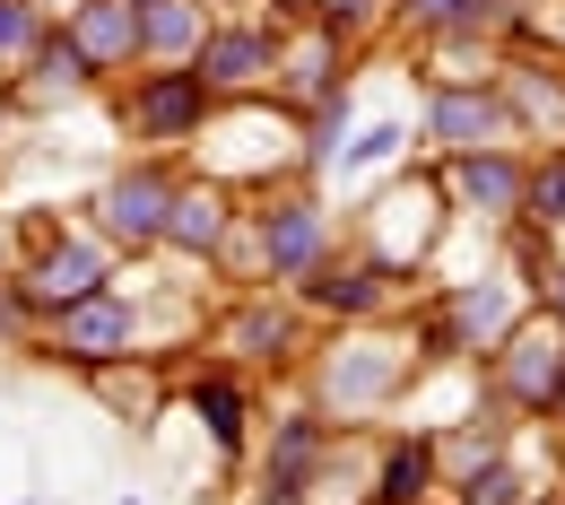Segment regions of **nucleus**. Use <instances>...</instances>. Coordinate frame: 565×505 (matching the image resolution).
I'll return each mask as SVG.
<instances>
[{"label": "nucleus", "mask_w": 565, "mask_h": 505, "mask_svg": "<svg viewBox=\"0 0 565 505\" xmlns=\"http://www.w3.org/2000/svg\"><path fill=\"white\" fill-rule=\"evenodd\" d=\"M35 323H44V314H35V305H26V288L0 271V340H35Z\"/></svg>", "instance_id": "c85d7f7f"}, {"label": "nucleus", "mask_w": 565, "mask_h": 505, "mask_svg": "<svg viewBox=\"0 0 565 505\" xmlns=\"http://www.w3.org/2000/svg\"><path fill=\"white\" fill-rule=\"evenodd\" d=\"M53 35V18L35 9V0H0V78L9 71H26V53Z\"/></svg>", "instance_id": "a878e982"}, {"label": "nucleus", "mask_w": 565, "mask_h": 505, "mask_svg": "<svg viewBox=\"0 0 565 505\" xmlns=\"http://www.w3.org/2000/svg\"><path fill=\"white\" fill-rule=\"evenodd\" d=\"M0 131H9V96H0Z\"/></svg>", "instance_id": "f704fd0d"}, {"label": "nucleus", "mask_w": 565, "mask_h": 505, "mask_svg": "<svg viewBox=\"0 0 565 505\" xmlns=\"http://www.w3.org/2000/svg\"><path fill=\"white\" fill-rule=\"evenodd\" d=\"M235 218H244V192H226V183H210V175H183L174 201H166V244H157V253H174V262L201 271V262L226 253Z\"/></svg>", "instance_id": "dca6fc26"}, {"label": "nucleus", "mask_w": 565, "mask_h": 505, "mask_svg": "<svg viewBox=\"0 0 565 505\" xmlns=\"http://www.w3.org/2000/svg\"><path fill=\"white\" fill-rule=\"evenodd\" d=\"M183 401H192V419L210 428V444L226 462H244V444H253V383H244V366H201L192 383H183Z\"/></svg>", "instance_id": "aec40b11"}, {"label": "nucleus", "mask_w": 565, "mask_h": 505, "mask_svg": "<svg viewBox=\"0 0 565 505\" xmlns=\"http://www.w3.org/2000/svg\"><path fill=\"white\" fill-rule=\"evenodd\" d=\"M444 488V462H435V428H409L383 444V462H374V505H435Z\"/></svg>", "instance_id": "4be33fe9"}, {"label": "nucleus", "mask_w": 565, "mask_h": 505, "mask_svg": "<svg viewBox=\"0 0 565 505\" xmlns=\"http://www.w3.org/2000/svg\"><path fill=\"white\" fill-rule=\"evenodd\" d=\"M210 18H217L210 0H148L140 9V71H192Z\"/></svg>", "instance_id": "412c9836"}, {"label": "nucleus", "mask_w": 565, "mask_h": 505, "mask_svg": "<svg viewBox=\"0 0 565 505\" xmlns=\"http://www.w3.org/2000/svg\"><path fill=\"white\" fill-rule=\"evenodd\" d=\"M513 227H540V235L565 227V148H540V157H531V175H522V218H513Z\"/></svg>", "instance_id": "b1692460"}, {"label": "nucleus", "mask_w": 565, "mask_h": 505, "mask_svg": "<svg viewBox=\"0 0 565 505\" xmlns=\"http://www.w3.org/2000/svg\"><path fill=\"white\" fill-rule=\"evenodd\" d=\"M131 9H148V0H131Z\"/></svg>", "instance_id": "58836bf2"}, {"label": "nucleus", "mask_w": 565, "mask_h": 505, "mask_svg": "<svg viewBox=\"0 0 565 505\" xmlns=\"http://www.w3.org/2000/svg\"><path fill=\"white\" fill-rule=\"evenodd\" d=\"M349 53L340 35H322V27H287L279 35V78H270V96H279L287 114H313L322 96H340L349 87Z\"/></svg>", "instance_id": "f3484780"}, {"label": "nucleus", "mask_w": 565, "mask_h": 505, "mask_svg": "<svg viewBox=\"0 0 565 505\" xmlns=\"http://www.w3.org/2000/svg\"><path fill=\"white\" fill-rule=\"evenodd\" d=\"M287 296H296L313 323H340V332H349V323H383V314L409 296V280H401V271H383L374 253H322V262H313Z\"/></svg>", "instance_id": "9b49d317"}, {"label": "nucleus", "mask_w": 565, "mask_h": 505, "mask_svg": "<svg viewBox=\"0 0 565 505\" xmlns=\"http://www.w3.org/2000/svg\"><path fill=\"white\" fill-rule=\"evenodd\" d=\"M418 140L435 157H452V148H513V114H504L495 78H426Z\"/></svg>", "instance_id": "f8f14e48"}, {"label": "nucleus", "mask_w": 565, "mask_h": 505, "mask_svg": "<svg viewBox=\"0 0 565 505\" xmlns=\"http://www.w3.org/2000/svg\"><path fill=\"white\" fill-rule=\"evenodd\" d=\"M26 349L53 358V366H78V375H96V366H114V358H140V305L122 288H96V296H78V305H62V314H44Z\"/></svg>", "instance_id": "423d86ee"}, {"label": "nucleus", "mask_w": 565, "mask_h": 505, "mask_svg": "<svg viewBox=\"0 0 565 505\" xmlns=\"http://www.w3.org/2000/svg\"><path fill=\"white\" fill-rule=\"evenodd\" d=\"M270 18H279V27H305V0H270Z\"/></svg>", "instance_id": "7c9ffc66"}, {"label": "nucleus", "mask_w": 565, "mask_h": 505, "mask_svg": "<svg viewBox=\"0 0 565 505\" xmlns=\"http://www.w3.org/2000/svg\"><path fill=\"white\" fill-rule=\"evenodd\" d=\"M513 323H522L513 280H452V288H435L426 305H409V349H418V358H435V366L488 358Z\"/></svg>", "instance_id": "7ed1b4c3"}, {"label": "nucleus", "mask_w": 565, "mask_h": 505, "mask_svg": "<svg viewBox=\"0 0 565 505\" xmlns=\"http://www.w3.org/2000/svg\"><path fill=\"white\" fill-rule=\"evenodd\" d=\"M548 419H557V428H565V392H557V401H548Z\"/></svg>", "instance_id": "473e14b6"}, {"label": "nucleus", "mask_w": 565, "mask_h": 505, "mask_svg": "<svg viewBox=\"0 0 565 505\" xmlns=\"http://www.w3.org/2000/svg\"><path fill=\"white\" fill-rule=\"evenodd\" d=\"M62 35L87 53L96 78H131L140 71V9H131V0H78L71 18H62Z\"/></svg>", "instance_id": "6ab92c4d"}, {"label": "nucleus", "mask_w": 565, "mask_h": 505, "mask_svg": "<svg viewBox=\"0 0 565 505\" xmlns=\"http://www.w3.org/2000/svg\"><path fill=\"white\" fill-rule=\"evenodd\" d=\"M401 148H409V131H401V123H365L356 140H340V175H365V166H392Z\"/></svg>", "instance_id": "cd10ccee"}, {"label": "nucleus", "mask_w": 565, "mask_h": 505, "mask_svg": "<svg viewBox=\"0 0 565 505\" xmlns=\"http://www.w3.org/2000/svg\"><path fill=\"white\" fill-rule=\"evenodd\" d=\"M322 253H340V227L322 210V192L313 183H262L244 218H235V235H226V271H253V288H296Z\"/></svg>", "instance_id": "f257e3e1"}, {"label": "nucleus", "mask_w": 565, "mask_h": 505, "mask_svg": "<svg viewBox=\"0 0 565 505\" xmlns=\"http://www.w3.org/2000/svg\"><path fill=\"white\" fill-rule=\"evenodd\" d=\"M35 9H44V18H53V27H62V18H71L78 0H35Z\"/></svg>", "instance_id": "2f4dec72"}, {"label": "nucleus", "mask_w": 565, "mask_h": 505, "mask_svg": "<svg viewBox=\"0 0 565 505\" xmlns=\"http://www.w3.org/2000/svg\"><path fill=\"white\" fill-rule=\"evenodd\" d=\"M210 9H217V18H226V9H244V0H210Z\"/></svg>", "instance_id": "72a5a7b5"}, {"label": "nucleus", "mask_w": 565, "mask_h": 505, "mask_svg": "<svg viewBox=\"0 0 565 505\" xmlns=\"http://www.w3.org/2000/svg\"><path fill=\"white\" fill-rule=\"evenodd\" d=\"M114 123L148 157H174V148H201V131L217 123V96L201 87V71H131L114 96Z\"/></svg>", "instance_id": "20e7f679"}, {"label": "nucleus", "mask_w": 565, "mask_h": 505, "mask_svg": "<svg viewBox=\"0 0 565 505\" xmlns=\"http://www.w3.org/2000/svg\"><path fill=\"white\" fill-rule=\"evenodd\" d=\"M174 183H183V166L174 157H131L122 175H105V192H96V235L114 244V262H140L166 244V201H174Z\"/></svg>", "instance_id": "1a4fd4ad"}, {"label": "nucleus", "mask_w": 565, "mask_h": 505, "mask_svg": "<svg viewBox=\"0 0 565 505\" xmlns=\"http://www.w3.org/2000/svg\"><path fill=\"white\" fill-rule=\"evenodd\" d=\"M557 53H565V18H557Z\"/></svg>", "instance_id": "c9c22d12"}, {"label": "nucleus", "mask_w": 565, "mask_h": 505, "mask_svg": "<svg viewBox=\"0 0 565 505\" xmlns=\"http://www.w3.org/2000/svg\"><path fill=\"white\" fill-rule=\"evenodd\" d=\"M504 453V419H461V428H435V462H444V488L470 480L479 462Z\"/></svg>", "instance_id": "5701e85b"}, {"label": "nucleus", "mask_w": 565, "mask_h": 505, "mask_svg": "<svg viewBox=\"0 0 565 505\" xmlns=\"http://www.w3.org/2000/svg\"><path fill=\"white\" fill-rule=\"evenodd\" d=\"M495 96L513 114V140L565 148V53H540V44H513L495 62Z\"/></svg>", "instance_id": "4468645a"}, {"label": "nucleus", "mask_w": 565, "mask_h": 505, "mask_svg": "<svg viewBox=\"0 0 565 505\" xmlns=\"http://www.w3.org/2000/svg\"><path fill=\"white\" fill-rule=\"evenodd\" d=\"M488 392L495 410H522V419H548V401L565 392V323L557 314H522L504 340L488 349Z\"/></svg>", "instance_id": "0eeeda50"}, {"label": "nucleus", "mask_w": 565, "mask_h": 505, "mask_svg": "<svg viewBox=\"0 0 565 505\" xmlns=\"http://www.w3.org/2000/svg\"><path fill=\"white\" fill-rule=\"evenodd\" d=\"M409 375H418V349L409 340H392L383 323H349L322 358H313V392H322V419H374V410H392L401 392H409Z\"/></svg>", "instance_id": "f03ea898"}, {"label": "nucleus", "mask_w": 565, "mask_h": 505, "mask_svg": "<svg viewBox=\"0 0 565 505\" xmlns=\"http://www.w3.org/2000/svg\"><path fill=\"white\" fill-rule=\"evenodd\" d=\"M452 505H531V480L495 453V462H479L470 480H452Z\"/></svg>", "instance_id": "bb28decb"}, {"label": "nucleus", "mask_w": 565, "mask_h": 505, "mask_svg": "<svg viewBox=\"0 0 565 505\" xmlns=\"http://www.w3.org/2000/svg\"><path fill=\"white\" fill-rule=\"evenodd\" d=\"M0 271H9V244H0Z\"/></svg>", "instance_id": "e433bc0d"}, {"label": "nucleus", "mask_w": 565, "mask_h": 505, "mask_svg": "<svg viewBox=\"0 0 565 505\" xmlns=\"http://www.w3.org/2000/svg\"><path fill=\"white\" fill-rule=\"evenodd\" d=\"M540 314H557V323H565V262L540 271Z\"/></svg>", "instance_id": "c756f323"}, {"label": "nucleus", "mask_w": 565, "mask_h": 505, "mask_svg": "<svg viewBox=\"0 0 565 505\" xmlns=\"http://www.w3.org/2000/svg\"><path fill=\"white\" fill-rule=\"evenodd\" d=\"M0 96H9V78H0Z\"/></svg>", "instance_id": "4c0bfd02"}, {"label": "nucleus", "mask_w": 565, "mask_h": 505, "mask_svg": "<svg viewBox=\"0 0 565 505\" xmlns=\"http://www.w3.org/2000/svg\"><path fill=\"white\" fill-rule=\"evenodd\" d=\"M105 78L87 71V53H78L71 35L53 27L35 53H26V71H9V105H26V114H53V105H78V96H96Z\"/></svg>", "instance_id": "a211bd4d"}, {"label": "nucleus", "mask_w": 565, "mask_h": 505, "mask_svg": "<svg viewBox=\"0 0 565 505\" xmlns=\"http://www.w3.org/2000/svg\"><path fill=\"white\" fill-rule=\"evenodd\" d=\"M322 462H331V419L322 410H279L262 462H253V505H305Z\"/></svg>", "instance_id": "2eb2a0df"}, {"label": "nucleus", "mask_w": 565, "mask_h": 505, "mask_svg": "<svg viewBox=\"0 0 565 505\" xmlns=\"http://www.w3.org/2000/svg\"><path fill=\"white\" fill-rule=\"evenodd\" d=\"M279 35H287L279 18L226 9V18H210L192 71H201V87H210L217 105H253V96H270V78H279Z\"/></svg>", "instance_id": "6e6552de"}, {"label": "nucleus", "mask_w": 565, "mask_h": 505, "mask_svg": "<svg viewBox=\"0 0 565 505\" xmlns=\"http://www.w3.org/2000/svg\"><path fill=\"white\" fill-rule=\"evenodd\" d=\"M383 18H392V0H305V27H322L340 44H365Z\"/></svg>", "instance_id": "393cba45"}, {"label": "nucleus", "mask_w": 565, "mask_h": 505, "mask_svg": "<svg viewBox=\"0 0 565 505\" xmlns=\"http://www.w3.org/2000/svg\"><path fill=\"white\" fill-rule=\"evenodd\" d=\"M9 280L26 288V305L35 314H62V305H78V296L114 288V244L87 227H53V218H35L26 227V262H9Z\"/></svg>", "instance_id": "39448f33"}, {"label": "nucleus", "mask_w": 565, "mask_h": 505, "mask_svg": "<svg viewBox=\"0 0 565 505\" xmlns=\"http://www.w3.org/2000/svg\"><path fill=\"white\" fill-rule=\"evenodd\" d=\"M522 175H531L522 148H452V157H435L444 210L488 218V227H513V218H522Z\"/></svg>", "instance_id": "ddd939ff"}, {"label": "nucleus", "mask_w": 565, "mask_h": 505, "mask_svg": "<svg viewBox=\"0 0 565 505\" xmlns=\"http://www.w3.org/2000/svg\"><path fill=\"white\" fill-rule=\"evenodd\" d=\"M210 340H217L226 366H270V375H287V366L313 349V314H305L287 288H244L226 314H217Z\"/></svg>", "instance_id": "9d476101"}]
</instances>
